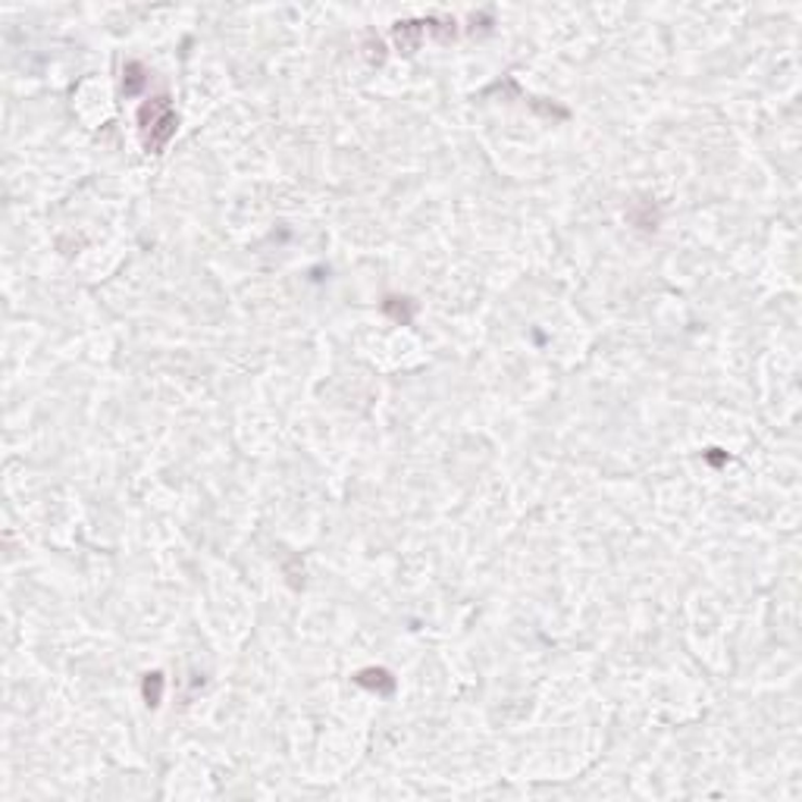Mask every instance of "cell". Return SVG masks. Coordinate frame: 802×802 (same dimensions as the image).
<instances>
[{
  "label": "cell",
  "mask_w": 802,
  "mask_h": 802,
  "mask_svg": "<svg viewBox=\"0 0 802 802\" xmlns=\"http://www.w3.org/2000/svg\"><path fill=\"white\" fill-rule=\"evenodd\" d=\"M139 123L144 148L154 151V154H157L166 141L173 139V132H176V113H173V107L166 104V98H157V101L144 104L139 113Z\"/></svg>",
  "instance_id": "cell-1"
}]
</instances>
